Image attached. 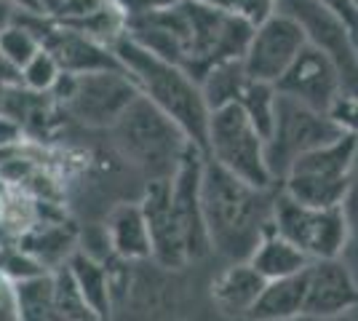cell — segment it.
I'll use <instances>...</instances> for the list:
<instances>
[{
    "mask_svg": "<svg viewBox=\"0 0 358 321\" xmlns=\"http://www.w3.org/2000/svg\"><path fill=\"white\" fill-rule=\"evenodd\" d=\"M254 24L230 8H217L193 0H174L148 16L126 22V35L155 57L201 78L211 67L243 59Z\"/></svg>",
    "mask_w": 358,
    "mask_h": 321,
    "instance_id": "obj_1",
    "label": "cell"
},
{
    "mask_svg": "<svg viewBox=\"0 0 358 321\" xmlns=\"http://www.w3.org/2000/svg\"><path fill=\"white\" fill-rule=\"evenodd\" d=\"M275 187H252L206 158L201 177V206L211 252L233 262L249 260L254 246L273 225Z\"/></svg>",
    "mask_w": 358,
    "mask_h": 321,
    "instance_id": "obj_2",
    "label": "cell"
},
{
    "mask_svg": "<svg viewBox=\"0 0 358 321\" xmlns=\"http://www.w3.org/2000/svg\"><path fill=\"white\" fill-rule=\"evenodd\" d=\"M136 83L142 97H148L158 110H164L171 121L187 134L201 153H206V131H209V105L201 94V83L190 78L182 67L155 57L152 51L139 46L129 35H120L110 48Z\"/></svg>",
    "mask_w": 358,
    "mask_h": 321,
    "instance_id": "obj_3",
    "label": "cell"
},
{
    "mask_svg": "<svg viewBox=\"0 0 358 321\" xmlns=\"http://www.w3.org/2000/svg\"><path fill=\"white\" fill-rule=\"evenodd\" d=\"M110 134L120 161L134 169L145 185L171 180L193 145L177 123L142 94L110 126Z\"/></svg>",
    "mask_w": 358,
    "mask_h": 321,
    "instance_id": "obj_4",
    "label": "cell"
},
{
    "mask_svg": "<svg viewBox=\"0 0 358 321\" xmlns=\"http://www.w3.org/2000/svg\"><path fill=\"white\" fill-rule=\"evenodd\" d=\"M51 97L62 107L64 118H73L86 129H110L139 97V89L126 70H94L78 76L62 73Z\"/></svg>",
    "mask_w": 358,
    "mask_h": 321,
    "instance_id": "obj_5",
    "label": "cell"
},
{
    "mask_svg": "<svg viewBox=\"0 0 358 321\" xmlns=\"http://www.w3.org/2000/svg\"><path fill=\"white\" fill-rule=\"evenodd\" d=\"M358 139L343 134L324 148L299 155L281 180V190L308 206H340L350 185Z\"/></svg>",
    "mask_w": 358,
    "mask_h": 321,
    "instance_id": "obj_6",
    "label": "cell"
},
{
    "mask_svg": "<svg viewBox=\"0 0 358 321\" xmlns=\"http://www.w3.org/2000/svg\"><path fill=\"white\" fill-rule=\"evenodd\" d=\"M206 158L252 187H275L265 158V139L238 105H224L209 113Z\"/></svg>",
    "mask_w": 358,
    "mask_h": 321,
    "instance_id": "obj_7",
    "label": "cell"
},
{
    "mask_svg": "<svg viewBox=\"0 0 358 321\" xmlns=\"http://www.w3.org/2000/svg\"><path fill=\"white\" fill-rule=\"evenodd\" d=\"M343 134L345 131L327 113L310 110V107L278 94L275 97V123L265 142V158H268V169L275 185L284 180V174L299 155L310 153L315 148H324Z\"/></svg>",
    "mask_w": 358,
    "mask_h": 321,
    "instance_id": "obj_8",
    "label": "cell"
},
{
    "mask_svg": "<svg viewBox=\"0 0 358 321\" xmlns=\"http://www.w3.org/2000/svg\"><path fill=\"white\" fill-rule=\"evenodd\" d=\"M273 228L302 249L310 260L343 257L348 244V225L340 206H308L286 196L281 187L275 190L273 201Z\"/></svg>",
    "mask_w": 358,
    "mask_h": 321,
    "instance_id": "obj_9",
    "label": "cell"
},
{
    "mask_svg": "<svg viewBox=\"0 0 358 321\" xmlns=\"http://www.w3.org/2000/svg\"><path fill=\"white\" fill-rule=\"evenodd\" d=\"M275 11L294 16L308 43L321 48L343 78V92L358 97V51L345 22L318 0H275Z\"/></svg>",
    "mask_w": 358,
    "mask_h": 321,
    "instance_id": "obj_10",
    "label": "cell"
},
{
    "mask_svg": "<svg viewBox=\"0 0 358 321\" xmlns=\"http://www.w3.org/2000/svg\"><path fill=\"white\" fill-rule=\"evenodd\" d=\"M308 43L305 32L294 16L284 11L273 14L254 27L249 46L243 51V70L252 80L275 83L286 73V67L297 59L302 46Z\"/></svg>",
    "mask_w": 358,
    "mask_h": 321,
    "instance_id": "obj_11",
    "label": "cell"
},
{
    "mask_svg": "<svg viewBox=\"0 0 358 321\" xmlns=\"http://www.w3.org/2000/svg\"><path fill=\"white\" fill-rule=\"evenodd\" d=\"M275 92L281 97H289L299 105L327 113L331 105L343 97V78L337 73L334 62L329 59L321 48L313 43H305L297 59L286 67V73L275 83Z\"/></svg>",
    "mask_w": 358,
    "mask_h": 321,
    "instance_id": "obj_12",
    "label": "cell"
},
{
    "mask_svg": "<svg viewBox=\"0 0 358 321\" xmlns=\"http://www.w3.org/2000/svg\"><path fill=\"white\" fill-rule=\"evenodd\" d=\"M203 164H206V153H201L195 145H190L177 174L171 177V204H174V214H177L190 262L206 260L211 255L209 233H206V222H203V206H201Z\"/></svg>",
    "mask_w": 358,
    "mask_h": 321,
    "instance_id": "obj_13",
    "label": "cell"
},
{
    "mask_svg": "<svg viewBox=\"0 0 358 321\" xmlns=\"http://www.w3.org/2000/svg\"><path fill=\"white\" fill-rule=\"evenodd\" d=\"M139 206H142L150 233V249H152L150 260L166 271H185L190 260H187L185 238H182L174 204H171V180L145 185L139 196Z\"/></svg>",
    "mask_w": 358,
    "mask_h": 321,
    "instance_id": "obj_14",
    "label": "cell"
},
{
    "mask_svg": "<svg viewBox=\"0 0 358 321\" xmlns=\"http://www.w3.org/2000/svg\"><path fill=\"white\" fill-rule=\"evenodd\" d=\"M358 308V278L343 257L313 260L305 271V308L302 316L315 321L331 319Z\"/></svg>",
    "mask_w": 358,
    "mask_h": 321,
    "instance_id": "obj_15",
    "label": "cell"
},
{
    "mask_svg": "<svg viewBox=\"0 0 358 321\" xmlns=\"http://www.w3.org/2000/svg\"><path fill=\"white\" fill-rule=\"evenodd\" d=\"M105 236L110 252L126 262H148L152 257L150 249L148 222L139 201H120L107 212Z\"/></svg>",
    "mask_w": 358,
    "mask_h": 321,
    "instance_id": "obj_16",
    "label": "cell"
},
{
    "mask_svg": "<svg viewBox=\"0 0 358 321\" xmlns=\"http://www.w3.org/2000/svg\"><path fill=\"white\" fill-rule=\"evenodd\" d=\"M265 278L254 271L246 260L230 262L222 273L214 276L211 281V303L222 316L230 319H246L252 306L257 303L259 292L265 290Z\"/></svg>",
    "mask_w": 358,
    "mask_h": 321,
    "instance_id": "obj_17",
    "label": "cell"
},
{
    "mask_svg": "<svg viewBox=\"0 0 358 321\" xmlns=\"http://www.w3.org/2000/svg\"><path fill=\"white\" fill-rule=\"evenodd\" d=\"M246 262L265 281H273V278H286V276L302 273L313 260L302 249L292 244L289 238H284L281 233H275V228L270 225V230L259 238V244L254 246V252L249 255Z\"/></svg>",
    "mask_w": 358,
    "mask_h": 321,
    "instance_id": "obj_18",
    "label": "cell"
},
{
    "mask_svg": "<svg viewBox=\"0 0 358 321\" xmlns=\"http://www.w3.org/2000/svg\"><path fill=\"white\" fill-rule=\"evenodd\" d=\"M308 271V268H305ZM305 271L286 278H273L259 292L249 311V321H289L302 316L305 308Z\"/></svg>",
    "mask_w": 358,
    "mask_h": 321,
    "instance_id": "obj_19",
    "label": "cell"
},
{
    "mask_svg": "<svg viewBox=\"0 0 358 321\" xmlns=\"http://www.w3.org/2000/svg\"><path fill=\"white\" fill-rule=\"evenodd\" d=\"M67 268L91 313L99 321H113V292H110V273L105 262L86 255L83 249H75L67 260Z\"/></svg>",
    "mask_w": 358,
    "mask_h": 321,
    "instance_id": "obj_20",
    "label": "cell"
},
{
    "mask_svg": "<svg viewBox=\"0 0 358 321\" xmlns=\"http://www.w3.org/2000/svg\"><path fill=\"white\" fill-rule=\"evenodd\" d=\"M16 319L19 321H59L54 303V276L38 273L14 281Z\"/></svg>",
    "mask_w": 358,
    "mask_h": 321,
    "instance_id": "obj_21",
    "label": "cell"
},
{
    "mask_svg": "<svg viewBox=\"0 0 358 321\" xmlns=\"http://www.w3.org/2000/svg\"><path fill=\"white\" fill-rule=\"evenodd\" d=\"M275 86L273 83H262V80H252L246 78V83L241 86L238 97L233 105H238L243 110V115L254 123V129L262 134V139L268 142L273 123H275Z\"/></svg>",
    "mask_w": 358,
    "mask_h": 321,
    "instance_id": "obj_22",
    "label": "cell"
},
{
    "mask_svg": "<svg viewBox=\"0 0 358 321\" xmlns=\"http://www.w3.org/2000/svg\"><path fill=\"white\" fill-rule=\"evenodd\" d=\"M246 78L249 76H246L241 59H230L217 64V67H211L209 73L201 78V94H203L209 110L233 105L241 92V86L246 83Z\"/></svg>",
    "mask_w": 358,
    "mask_h": 321,
    "instance_id": "obj_23",
    "label": "cell"
},
{
    "mask_svg": "<svg viewBox=\"0 0 358 321\" xmlns=\"http://www.w3.org/2000/svg\"><path fill=\"white\" fill-rule=\"evenodd\" d=\"M41 48L43 46H41V41H38V35H35L27 24L16 22L14 14H11V22L0 30V57L8 62V64H14L16 70L22 73V67H24Z\"/></svg>",
    "mask_w": 358,
    "mask_h": 321,
    "instance_id": "obj_24",
    "label": "cell"
},
{
    "mask_svg": "<svg viewBox=\"0 0 358 321\" xmlns=\"http://www.w3.org/2000/svg\"><path fill=\"white\" fill-rule=\"evenodd\" d=\"M54 303H57V313H59V321H80V319H96L89 311L83 294L75 284L73 273L67 268V262L59 265L54 271ZM99 321V319H96Z\"/></svg>",
    "mask_w": 358,
    "mask_h": 321,
    "instance_id": "obj_25",
    "label": "cell"
},
{
    "mask_svg": "<svg viewBox=\"0 0 358 321\" xmlns=\"http://www.w3.org/2000/svg\"><path fill=\"white\" fill-rule=\"evenodd\" d=\"M340 209H343L345 225H348V244H345L343 260L348 262V268L358 278V150L356 161H353V171H350V185H348V193H345Z\"/></svg>",
    "mask_w": 358,
    "mask_h": 321,
    "instance_id": "obj_26",
    "label": "cell"
},
{
    "mask_svg": "<svg viewBox=\"0 0 358 321\" xmlns=\"http://www.w3.org/2000/svg\"><path fill=\"white\" fill-rule=\"evenodd\" d=\"M62 70L57 59L41 48L35 57H32L24 67H22V86L27 89V92H35V94H51V89L57 86V80H59Z\"/></svg>",
    "mask_w": 358,
    "mask_h": 321,
    "instance_id": "obj_27",
    "label": "cell"
},
{
    "mask_svg": "<svg viewBox=\"0 0 358 321\" xmlns=\"http://www.w3.org/2000/svg\"><path fill=\"white\" fill-rule=\"evenodd\" d=\"M329 118L337 123L345 134H350V137L358 139V97H353V94H343V97L331 105Z\"/></svg>",
    "mask_w": 358,
    "mask_h": 321,
    "instance_id": "obj_28",
    "label": "cell"
},
{
    "mask_svg": "<svg viewBox=\"0 0 358 321\" xmlns=\"http://www.w3.org/2000/svg\"><path fill=\"white\" fill-rule=\"evenodd\" d=\"M113 3L120 8V14L126 16V22H131V19H139V16H148L158 8H164L174 0H113Z\"/></svg>",
    "mask_w": 358,
    "mask_h": 321,
    "instance_id": "obj_29",
    "label": "cell"
},
{
    "mask_svg": "<svg viewBox=\"0 0 358 321\" xmlns=\"http://www.w3.org/2000/svg\"><path fill=\"white\" fill-rule=\"evenodd\" d=\"M22 137H24V129L14 118H8V115L0 113V150L22 145Z\"/></svg>",
    "mask_w": 358,
    "mask_h": 321,
    "instance_id": "obj_30",
    "label": "cell"
},
{
    "mask_svg": "<svg viewBox=\"0 0 358 321\" xmlns=\"http://www.w3.org/2000/svg\"><path fill=\"white\" fill-rule=\"evenodd\" d=\"M0 321H19L16 319L14 287H8L6 281H0Z\"/></svg>",
    "mask_w": 358,
    "mask_h": 321,
    "instance_id": "obj_31",
    "label": "cell"
},
{
    "mask_svg": "<svg viewBox=\"0 0 358 321\" xmlns=\"http://www.w3.org/2000/svg\"><path fill=\"white\" fill-rule=\"evenodd\" d=\"M3 6H11L16 11H27V14H43L45 0H0Z\"/></svg>",
    "mask_w": 358,
    "mask_h": 321,
    "instance_id": "obj_32",
    "label": "cell"
},
{
    "mask_svg": "<svg viewBox=\"0 0 358 321\" xmlns=\"http://www.w3.org/2000/svg\"><path fill=\"white\" fill-rule=\"evenodd\" d=\"M0 83L3 86H22V73L16 70L14 64H8L3 57H0Z\"/></svg>",
    "mask_w": 358,
    "mask_h": 321,
    "instance_id": "obj_33",
    "label": "cell"
},
{
    "mask_svg": "<svg viewBox=\"0 0 358 321\" xmlns=\"http://www.w3.org/2000/svg\"><path fill=\"white\" fill-rule=\"evenodd\" d=\"M324 321H358V308L356 311H348V313H340V316H331V319Z\"/></svg>",
    "mask_w": 358,
    "mask_h": 321,
    "instance_id": "obj_34",
    "label": "cell"
},
{
    "mask_svg": "<svg viewBox=\"0 0 358 321\" xmlns=\"http://www.w3.org/2000/svg\"><path fill=\"white\" fill-rule=\"evenodd\" d=\"M193 3H206V6H217V8H233V0H193Z\"/></svg>",
    "mask_w": 358,
    "mask_h": 321,
    "instance_id": "obj_35",
    "label": "cell"
},
{
    "mask_svg": "<svg viewBox=\"0 0 358 321\" xmlns=\"http://www.w3.org/2000/svg\"><path fill=\"white\" fill-rule=\"evenodd\" d=\"M289 321H315V319H310V316H297V319H289Z\"/></svg>",
    "mask_w": 358,
    "mask_h": 321,
    "instance_id": "obj_36",
    "label": "cell"
},
{
    "mask_svg": "<svg viewBox=\"0 0 358 321\" xmlns=\"http://www.w3.org/2000/svg\"><path fill=\"white\" fill-rule=\"evenodd\" d=\"M80 321H96V319H80Z\"/></svg>",
    "mask_w": 358,
    "mask_h": 321,
    "instance_id": "obj_37",
    "label": "cell"
}]
</instances>
